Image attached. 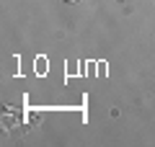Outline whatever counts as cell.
I'll use <instances>...</instances> for the list:
<instances>
[{
    "mask_svg": "<svg viewBox=\"0 0 155 147\" xmlns=\"http://www.w3.org/2000/svg\"><path fill=\"white\" fill-rule=\"evenodd\" d=\"M65 3H78V0H65Z\"/></svg>",
    "mask_w": 155,
    "mask_h": 147,
    "instance_id": "6da1fadb",
    "label": "cell"
}]
</instances>
